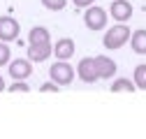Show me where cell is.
Masks as SVG:
<instances>
[{
  "label": "cell",
  "instance_id": "1",
  "mask_svg": "<svg viewBox=\"0 0 146 139\" xmlns=\"http://www.w3.org/2000/svg\"><path fill=\"white\" fill-rule=\"evenodd\" d=\"M127 40H130V28H127L125 23H116L111 26L107 32H104V46L107 49H121Z\"/></svg>",
  "mask_w": 146,
  "mask_h": 139
},
{
  "label": "cell",
  "instance_id": "2",
  "mask_svg": "<svg viewBox=\"0 0 146 139\" xmlns=\"http://www.w3.org/2000/svg\"><path fill=\"white\" fill-rule=\"evenodd\" d=\"M49 77L58 86H70L72 81H74V70H72V65L67 60H56L49 67Z\"/></svg>",
  "mask_w": 146,
  "mask_h": 139
},
{
  "label": "cell",
  "instance_id": "3",
  "mask_svg": "<svg viewBox=\"0 0 146 139\" xmlns=\"http://www.w3.org/2000/svg\"><path fill=\"white\" fill-rule=\"evenodd\" d=\"M84 21H86L88 30H102L107 26V12L102 7H98V5H88L86 14H84Z\"/></svg>",
  "mask_w": 146,
  "mask_h": 139
},
{
  "label": "cell",
  "instance_id": "4",
  "mask_svg": "<svg viewBox=\"0 0 146 139\" xmlns=\"http://www.w3.org/2000/svg\"><path fill=\"white\" fill-rule=\"evenodd\" d=\"M19 21H14L12 16H0V42H12L19 37Z\"/></svg>",
  "mask_w": 146,
  "mask_h": 139
},
{
  "label": "cell",
  "instance_id": "5",
  "mask_svg": "<svg viewBox=\"0 0 146 139\" xmlns=\"http://www.w3.org/2000/svg\"><path fill=\"white\" fill-rule=\"evenodd\" d=\"M9 65V77L16 81V79H28L30 74H33V63L28 60V58H16V60H12V63H7Z\"/></svg>",
  "mask_w": 146,
  "mask_h": 139
},
{
  "label": "cell",
  "instance_id": "6",
  "mask_svg": "<svg viewBox=\"0 0 146 139\" xmlns=\"http://www.w3.org/2000/svg\"><path fill=\"white\" fill-rule=\"evenodd\" d=\"M51 42H42V44H28V60L30 63H44L51 56Z\"/></svg>",
  "mask_w": 146,
  "mask_h": 139
},
{
  "label": "cell",
  "instance_id": "7",
  "mask_svg": "<svg viewBox=\"0 0 146 139\" xmlns=\"http://www.w3.org/2000/svg\"><path fill=\"white\" fill-rule=\"evenodd\" d=\"M77 74H79V79H81V81H86V83L98 81V70H95L93 58H81V60H79V65H77Z\"/></svg>",
  "mask_w": 146,
  "mask_h": 139
},
{
  "label": "cell",
  "instance_id": "8",
  "mask_svg": "<svg viewBox=\"0 0 146 139\" xmlns=\"http://www.w3.org/2000/svg\"><path fill=\"white\" fill-rule=\"evenodd\" d=\"M95 63V70H98V79H111L116 74V63L107 56H95L93 58Z\"/></svg>",
  "mask_w": 146,
  "mask_h": 139
},
{
  "label": "cell",
  "instance_id": "9",
  "mask_svg": "<svg viewBox=\"0 0 146 139\" xmlns=\"http://www.w3.org/2000/svg\"><path fill=\"white\" fill-rule=\"evenodd\" d=\"M109 12H111V19L114 21H130L132 16V5L127 3V0H114L111 7H109Z\"/></svg>",
  "mask_w": 146,
  "mask_h": 139
},
{
  "label": "cell",
  "instance_id": "10",
  "mask_svg": "<svg viewBox=\"0 0 146 139\" xmlns=\"http://www.w3.org/2000/svg\"><path fill=\"white\" fill-rule=\"evenodd\" d=\"M51 54L56 56L58 60H70L72 56H74V40H70V37H63V40H58L56 44H53Z\"/></svg>",
  "mask_w": 146,
  "mask_h": 139
},
{
  "label": "cell",
  "instance_id": "11",
  "mask_svg": "<svg viewBox=\"0 0 146 139\" xmlns=\"http://www.w3.org/2000/svg\"><path fill=\"white\" fill-rule=\"evenodd\" d=\"M130 46H132V51L135 54H139V56H146V30H135V32H130Z\"/></svg>",
  "mask_w": 146,
  "mask_h": 139
},
{
  "label": "cell",
  "instance_id": "12",
  "mask_svg": "<svg viewBox=\"0 0 146 139\" xmlns=\"http://www.w3.org/2000/svg\"><path fill=\"white\" fill-rule=\"evenodd\" d=\"M42 42H51V35L44 26H35L28 32V44H42Z\"/></svg>",
  "mask_w": 146,
  "mask_h": 139
},
{
  "label": "cell",
  "instance_id": "13",
  "mask_svg": "<svg viewBox=\"0 0 146 139\" xmlns=\"http://www.w3.org/2000/svg\"><path fill=\"white\" fill-rule=\"evenodd\" d=\"M132 77H135V79H132V81H135V88L146 91V65H137Z\"/></svg>",
  "mask_w": 146,
  "mask_h": 139
},
{
  "label": "cell",
  "instance_id": "14",
  "mask_svg": "<svg viewBox=\"0 0 146 139\" xmlns=\"http://www.w3.org/2000/svg\"><path fill=\"white\" fill-rule=\"evenodd\" d=\"M111 91L114 93H132L135 91V81H130V79H116L114 83H111Z\"/></svg>",
  "mask_w": 146,
  "mask_h": 139
},
{
  "label": "cell",
  "instance_id": "15",
  "mask_svg": "<svg viewBox=\"0 0 146 139\" xmlns=\"http://www.w3.org/2000/svg\"><path fill=\"white\" fill-rule=\"evenodd\" d=\"M40 3H42L46 9H51V12H60V9L67 5V0H40Z\"/></svg>",
  "mask_w": 146,
  "mask_h": 139
},
{
  "label": "cell",
  "instance_id": "16",
  "mask_svg": "<svg viewBox=\"0 0 146 139\" xmlns=\"http://www.w3.org/2000/svg\"><path fill=\"white\" fill-rule=\"evenodd\" d=\"M30 91V86L23 81V79H16L12 86H9V93H28Z\"/></svg>",
  "mask_w": 146,
  "mask_h": 139
},
{
  "label": "cell",
  "instance_id": "17",
  "mask_svg": "<svg viewBox=\"0 0 146 139\" xmlns=\"http://www.w3.org/2000/svg\"><path fill=\"white\" fill-rule=\"evenodd\" d=\"M9 56H12V51H9L7 42H0V67L9 63Z\"/></svg>",
  "mask_w": 146,
  "mask_h": 139
},
{
  "label": "cell",
  "instance_id": "18",
  "mask_svg": "<svg viewBox=\"0 0 146 139\" xmlns=\"http://www.w3.org/2000/svg\"><path fill=\"white\" fill-rule=\"evenodd\" d=\"M58 88H60L58 83H53V81H49V83H42V88H40V91H42V93H56Z\"/></svg>",
  "mask_w": 146,
  "mask_h": 139
},
{
  "label": "cell",
  "instance_id": "19",
  "mask_svg": "<svg viewBox=\"0 0 146 139\" xmlns=\"http://www.w3.org/2000/svg\"><path fill=\"white\" fill-rule=\"evenodd\" d=\"M72 3H74L77 7H88V5H93L95 0H72Z\"/></svg>",
  "mask_w": 146,
  "mask_h": 139
},
{
  "label": "cell",
  "instance_id": "20",
  "mask_svg": "<svg viewBox=\"0 0 146 139\" xmlns=\"http://www.w3.org/2000/svg\"><path fill=\"white\" fill-rule=\"evenodd\" d=\"M3 91H5V79L0 77V93H3Z\"/></svg>",
  "mask_w": 146,
  "mask_h": 139
}]
</instances>
